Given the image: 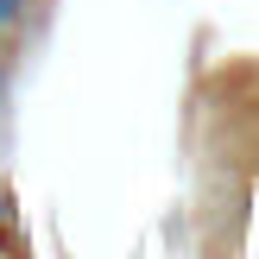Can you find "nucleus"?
<instances>
[{
  "instance_id": "f257e3e1",
  "label": "nucleus",
  "mask_w": 259,
  "mask_h": 259,
  "mask_svg": "<svg viewBox=\"0 0 259 259\" xmlns=\"http://www.w3.org/2000/svg\"><path fill=\"white\" fill-rule=\"evenodd\" d=\"M13 13H19V0H0V25H13Z\"/></svg>"
}]
</instances>
